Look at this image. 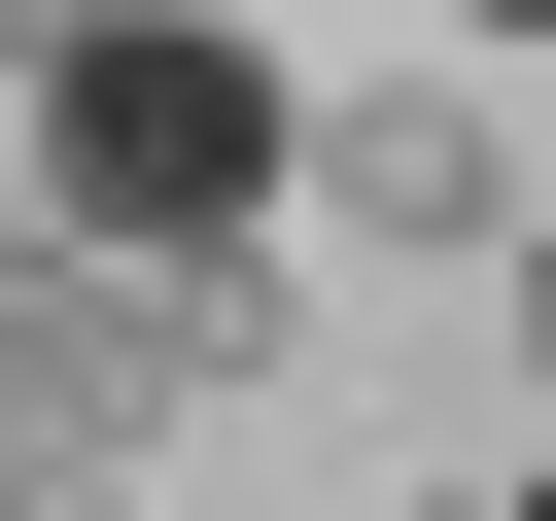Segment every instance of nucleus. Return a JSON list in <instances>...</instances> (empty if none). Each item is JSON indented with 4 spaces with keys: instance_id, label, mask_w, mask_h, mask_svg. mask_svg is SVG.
<instances>
[{
    "instance_id": "f257e3e1",
    "label": "nucleus",
    "mask_w": 556,
    "mask_h": 521,
    "mask_svg": "<svg viewBox=\"0 0 556 521\" xmlns=\"http://www.w3.org/2000/svg\"><path fill=\"white\" fill-rule=\"evenodd\" d=\"M278 382V278L243 243H70V208H0V486H104L139 417H243Z\"/></svg>"
},
{
    "instance_id": "f03ea898",
    "label": "nucleus",
    "mask_w": 556,
    "mask_h": 521,
    "mask_svg": "<svg viewBox=\"0 0 556 521\" xmlns=\"http://www.w3.org/2000/svg\"><path fill=\"white\" fill-rule=\"evenodd\" d=\"M35 208H70V243H278V208H313V104H278V35H208V0L70 35V69H35Z\"/></svg>"
},
{
    "instance_id": "7ed1b4c3",
    "label": "nucleus",
    "mask_w": 556,
    "mask_h": 521,
    "mask_svg": "<svg viewBox=\"0 0 556 521\" xmlns=\"http://www.w3.org/2000/svg\"><path fill=\"white\" fill-rule=\"evenodd\" d=\"M313 208H348V243H521L486 69H348V104H313Z\"/></svg>"
},
{
    "instance_id": "20e7f679",
    "label": "nucleus",
    "mask_w": 556,
    "mask_h": 521,
    "mask_svg": "<svg viewBox=\"0 0 556 521\" xmlns=\"http://www.w3.org/2000/svg\"><path fill=\"white\" fill-rule=\"evenodd\" d=\"M486 313H521V382H556V208H521V243H486Z\"/></svg>"
},
{
    "instance_id": "39448f33",
    "label": "nucleus",
    "mask_w": 556,
    "mask_h": 521,
    "mask_svg": "<svg viewBox=\"0 0 556 521\" xmlns=\"http://www.w3.org/2000/svg\"><path fill=\"white\" fill-rule=\"evenodd\" d=\"M70 35H139V0H0V69H70Z\"/></svg>"
},
{
    "instance_id": "423d86ee",
    "label": "nucleus",
    "mask_w": 556,
    "mask_h": 521,
    "mask_svg": "<svg viewBox=\"0 0 556 521\" xmlns=\"http://www.w3.org/2000/svg\"><path fill=\"white\" fill-rule=\"evenodd\" d=\"M382 521H521V486H382Z\"/></svg>"
},
{
    "instance_id": "0eeeda50",
    "label": "nucleus",
    "mask_w": 556,
    "mask_h": 521,
    "mask_svg": "<svg viewBox=\"0 0 556 521\" xmlns=\"http://www.w3.org/2000/svg\"><path fill=\"white\" fill-rule=\"evenodd\" d=\"M452 35H521V69H556V0H452Z\"/></svg>"
},
{
    "instance_id": "6e6552de",
    "label": "nucleus",
    "mask_w": 556,
    "mask_h": 521,
    "mask_svg": "<svg viewBox=\"0 0 556 521\" xmlns=\"http://www.w3.org/2000/svg\"><path fill=\"white\" fill-rule=\"evenodd\" d=\"M35 521H104V486H35Z\"/></svg>"
},
{
    "instance_id": "1a4fd4ad",
    "label": "nucleus",
    "mask_w": 556,
    "mask_h": 521,
    "mask_svg": "<svg viewBox=\"0 0 556 521\" xmlns=\"http://www.w3.org/2000/svg\"><path fill=\"white\" fill-rule=\"evenodd\" d=\"M521 521H556V452H521Z\"/></svg>"
},
{
    "instance_id": "9d476101",
    "label": "nucleus",
    "mask_w": 556,
    "mask_h": 521,
    "mask_svg": "<svg viewBox=\"0 0 556 521\" xmlns=\"http://www.w3.org/2000/svg\"><path fill=\"white\" fill-rule=\"evenodd\" d=\"M0 521H35V486H0Z\"/></svg>"
}]
</instances>
